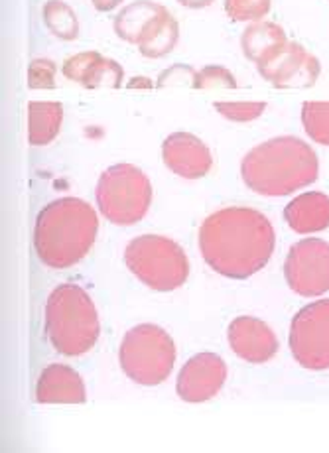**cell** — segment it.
<instances>
[{
	"mask_svg": "<svg viewBox=\"0 0 329 453\" xmlns=\"http://www.w3.org/2000/svg\"><path fill=\"white\" fill-rule=\"evenodd\" d=\"M290 351L300 367L329 369V298L302 308L290 326Z\"/></svg>",
	"mask_w": 329,
	"mask_h": 453,
	"instance_id": "cell-8",
	"label": "cell"
},
{
	"mask_svg": "<svg viewBox=\"0 0 329 453\" xmlns=\"http://www.w3.org/2000/svg\"><path fill=\"white\" fill-rule=\"evenodd\" d=\"M99 231L97 211L83 199L62 197L42 209L34 247L50 268H69L85 258Z\"/></svg>",
	"mask_w": 329,
	"mask_h": 453,
	"instance_id": "cell-3",
	"label": "cell"
},
{
	"mask_svg": "<svg viewBox=\"0 0 329 453\" xmlns=\"http://www.w3.org/2000/svg\"><path fill=\"white\" fill-rule=\"evenodd\" d=\"M229 345L241 359L261 365L279 353V337L263 319L241 316L229 326Z\"/></svg>",
	"mask_w": 329,
	"mask_h": 453,
	"instance_id": "cell-12",
	"label": "cell"
},
{
	"mask_svg": "<svg viewBox=\"0 0 329 453\" xmlns=\"http://www.w3.org/2000/svg\"><path fill=\"white\" fill-rule=\"evenodd\" d=\"M302 127L310 141L329 146V101H306L302 104Z\"/></svg>",
	"mask_w": 329,
	"mask_h": 453,
	"instance_id": "cell-21",
	"label": "cell"
},
{
	"mask_svg": "<svg viewBox=\"0 0 329 453\" xmlns=\"http://www.w3.org/2000/svg\"><path fill=\"white\" fill-rule=\"evenodd\" d=\"M42 14H44L48 30L56 38L64 42H73L80 36V20H77L73 8L64 3V0H48Z\"/></svg>",
	"mask_w": 329,
	"mask_h": 453,
	"instance_id": "cell-20",
	"label": "cell"
},
{
	"mask_svg": "<svg viewBox=\"0 0 329 453\" xmlns=\"http://www.w3.org/2000/svg\"><path fill=\"white\" fill-rule=\"evenodd\" d=\"M258 73L263 75L276 89H310L322 75V64L308 51L302 43L288 40L272 51L264 62L256 65Z\"/></svg>",
	"mask_w": 329,
	"mask_h": 453,
	"instance_id": "cell-10",
	"label": "cell"
},
{
	"mask_svg": "<svg viewBox=\"0 0 329 453\" xmlns=\"http://www.w3.org/2000/svg\"><path fill=\"white\" fill-rule=\"evenodd\" d=\"M215 0H178V4L184 8H192V11H202V8L213 4Z\"/></svg>",
	"mask_w": 329,
	"mask_h": 453,
	"instance_id": "cell-30",
	"label": "cell"
},
{
	"mask_svg": "<svg viewBox=\"0 0 329 453\" xmlns=\"http://www.w3.org/2000/svg\"><path fill=\"white\" fill-rule=\"evenodd\" d=\"M128 89H152L154 83L149 80V77H133L131 81L126 83Z\"/></svg>",
	"mask_w": 329,
	"mask_h": 453,
	"instance_id": "cell-29",
	"label": "cell"
},
{
	"mask_svg": "<svg viewBox=\"0 0 329 453\" xmlns=\"http://www.w3.org/2000/svg\"><path fill=\"white\" fill-rule=\"evenodd\" d=\"M91 3H93L95 8H97V6H101L103 3H107V0H91Z\"/></svg>",
	"mask_w": 329,
	"mask_h": 453,
	"instance_id": "cell-32",
	"label": "cell"
},
{
	"mask_svg": "<svg viewBox=\"0 0 329 453\" xmlns=\"http://www.w3.org/2000/svg\"><path fill=\"white\" fill-rule=\"evenodd\" d=\"M103 58L105 56H101L99 51H81V54H75L69 59H65L62 72L69 81H75L85 87V83L89 81L95 67L99 65Z\"/></svg>",
	"mask_w": 329,
	"mask_h": 453,
	"instance_id": "cell-23",
	"label": "cell"
},
{
	"mask_svg": "<svg viewBox=\"0 0 329 453\" xmlns=\"http://www.w3.org/2000/svg\"><path fill=\"white\" fill-rule=\"evenodd\" d=\"M123 65L115 62V59L103 58L99 65L95 67L89 81L85 83V89H101V87H105V89H119L123 85Z\"/></svg>",
	"mask_w": 329,
	"mask_h": 453,
	"instance_id": "cell-25",
	"label": "cell"
},
{
	"mask_svg": "<svg viewBox=\"0 0 329 453\" xmlns=\"http://www.w3.org/2000/svg\"><path fill=\"white\" fill-rule=\"evenodd\" d=\"M101 215L115 225H134L144 219L152 202V186L133 164H115L101 173L95 188Z\"/></svg>",
	"mask_w": 329,
	"mask_h": 453,
	"instance_id": "cell-7",
	"label": "cell"
},
{
	"mask_svg": "<svg viewBox=\"0 0 329 453\" xmlns=\"http://www.w3.org/2000/svg\"><path fill=\"white\" fill-rule=\"evenodd\" d=\"M195 75H197V72H194V69L189 65H184V64L172 65V67L166 69V72L160 73L158 87H174V85L194 87Z\"/></svg>",
	"mask_w": 329,
	"mask_h": 453,
	"instance_id": "cell-28",
	"label": "cell"
},
{
	"mask_svg": "<svg viewBox=\"0 0 329 453\" xmlns=\"http://www.w3.org/2000/svg\"><path fill=\"white\" fill-rule=\"evenodd\" d=\"M180 40V24L174 16L168 14L156 28L146 36L141 43H138V50L141 54L149 59H160L168 56L170 51H174Z\"/></svg>",
	"mask_w": 329,
	"mask_h": 453,
	"instance_id": "cell-19",
	"label": "cell"
},
{
	"mask_svg": "<svg viewBox=\"0 0 329 453\" xmlns=\"http://www.w3.org/2000/svg\"><path fill=\"white\" fill-rule=\"evenodd\" d=\"M119 359L128 379L142 387H156L174 369L176 345L162 327L142 324L126 331Z\"/></svg>",
	"mask_w": 329,
	"mask_h": 453,
	"instance_id": "cell-6",
	"label": "cell"
},
{
	"mask_svg": "<svg viewBox=\"0 0 329 453\" xmlns=\"http://www.w3.org/2000/svg\"><path fill=\"white\" fill-rule=\"evenodd\" d=\"M194 89H237V81L227 67L223 65H205L195 75Z\"/></svg>",
	"mask_w": 329,
	"mask_h": 453,
	"instance_id": "cell-26",
	"label": "cell"
},
{
	"mask_svg": "<svg viewBox=\"0 0 329 453\" xmlns=\"http://www.w3.org/2000/svg\"><path fill=\"white\" fill-rule=\"evenodd\" d=\"M168 14V8L164 4L152 0H134L115 16L112 28L120 40L138 46Z\"/></svg>",
	"mask_w": 329,
	"mask_h": 453,
	"instance_id": "cell-15",
	"label": "cell"
},
{
	"mask_svg": "<svg viewBox=\"0 0 329 453\" xmlns=\"http://www.w3.org/2000/svg\"><path fill=\"white\" fill-rule=\"evenodd\" d=\"M28 87L30 89H54L56 87V64L51 59L38 58L28 67Z\"/></svg>",
	"mask_w": 329,
	"mask_h": 453,
	"instance_id": "cell-27",
	"label": "cell"
},
{
	"mask_svg": "<svg viewBox=\"0 0 329 453\" xmlns=\"http://www.w3.org/2000/svg\"><path fill=\"white\" fill-rule=\"evenodd\" d=\"M284 219L298 234H314L329 226V196L324 191H304L284 207Z\"/></svg>",
	"mask_w": 329,
	"mask_h": 453,
	"instance_id": "cell-16",
	"label": "cell"
},
{
	"mask_svg": "<svg viewBox=\"0 0 329 453\" xmlns=\"http://www.w3.org/2000/svg\"><path fill=\"white\" fill-rule=\"evenodd\" d=\"M227 379V365L215 353H199L189 359L178 374L176 390L181 400L189 404H199L211 400Z\"/></svg>",
	"mask_w": 329,
	"mask_h": 453,
	"instance_id": "cell-11",
	"label": "cell"
},
{
	"mask_svg": "<svg viewBox=\"0 0 329 453\" xmlns=\"http://www.w3.org/2000/svg\"><path fill=\"white\" fill-rule=\"evenodd\" d=\"M125 263L138 280L158 292L178 290L189 274L184 249L160 234H142L128 242Z\"/></svg>",
	"mask_w": 329,
	"mask_h": 453,
	"instance_id": "cell-5",
	"label": "cell"
},
{
	"mask_svg": "<svg viewBox=\"0 0 329 453\" xmlns=\"http://www.w3.org/2000/svg\"><path fill=\"white\" fill-rule=\"evenodd\" d=\"M215 111L227 120H233V123H250V120H256L266 111V103L264 101H242V103L218 101L215 103Z\"/></svg>",
	"mask_w": 329,
	"mask_h": 453,
	"instance_id": "cell-24",
	"label": "cell"
},
{
	"mask_svg": "<svg viewBox=\"0 0 329 453\" xmlns=\"http://www.w3.org/2000/svg\"><path fill=\"white\" fill-rule=\"evenodd\" d=\"M125 0H107V3H103L101 6H97V11L99 12H111V11H115V8L119 6V4H123Z\"/></svg>",
	"mask_w": 329,
	"mask_h": 453,
	"instance_id": "cell-31",
	"label": "cell"
},
{
	"mask_svg": "<svg viewBox=\"0 0 329 453\" xmlns=\"http://www.w3.org/2000/svg\"><path fill=\"white\" fill-rule=\"evenodd\" d=\"M276 233L266 215L253 207H225L199 229V250L215 273L245 280L271 260Z\"/></svg>",
	"mask_w": 329,
	"mask_h": 453,
	"instance_id": "cell-1",
	"label": "cell"
},
{
	"mask_svg": "<svg viewBox=\"0 0 329 453\" xmlns=\"http://www.w3.org/2000/svg\"><path fill=\"white\" fill-rule=\"evenodd\" d=\"M241 176L258 196L286 197L314 184L319 178V158L302 138L276 136L242 158Z\"/></svg>",
	"mask_w": 329,
	"mask_h": 453,
	"instance_id": "cell-2",
	"label": "cell"
},
{
	"mask_svg": "<svg viewBox=\"0 0 329 453\" xmlns=\"http://www.w3.org/2000/svg\"><path fill=\"white\" fill-rule=\"evenodd\" d=\"M288 288L302 298H319L329 292V242L308 237L294 242L284 263Z\"/></svg>",
	"mask_w": 329,
	"mask_h": 453,
	"instance_id": "cell-9",
	"label": "cell"
},
{
	"mask_svg": "<svg viewBox=\"0 0 329 453\" xmlns=\"http://www.w3.org/2000/svg\"><path fill=\"white\" fill-rule=\"evenodd\" d=\"M64 120L62 103L32 101L28 103V141L32 146H46L59 134Z\"/></svg>",
	"mask_w": 329,
	"mask_h": 453,
	"instance_id": "cell-18",
	"label": "cell"
},
{
	"mask_svg": "<svg viewBox=\"0 0 329 453\" xmlns=\"http://www.w3.org/2000/svg\"><path fill=\"white\" fill-rule=\"evenodd\" d=\"M46 331L50 343L65 357H80L99 342V313L91 296L77 284H62L46 303Z\"/></svg>",
	"mask_w": 329,
	"mask_h": 453,
	"instance_id": "cell-4",
	"label": "cell"
},
{
	"mask_svg": "<svg viewBox=\"0 0 329 453\" xmlns=\"http://www.w3.org/2000/svg\"><path fill=\"white\" fill-rule=\"evenodd\" d=\"M272 0H225V12L233 22H256L271 12Z\"/></svg>",
	"mask_w": 329,
	"mask_h": 453,
	"instance_id": "cell-22",
	"label": "cell"
},
{
	"mask_svg": "<svg viewBox=\"0 0 329 453\" xmlns=\"http://www.w3.org/2000/svg\"><path fill=\"white\" fill-rule=\"evenodd\" d=\"M85 398L83 379L72 367L54 363L42 371L36 385L40 404H83Z\"/></svg>",
	"mask_w": 329,
	"mask_h": 453,
	"instance_id": "cell-14",
	"label": "cell"
},
{
	"mask_svg": "<svg viewBox=\"0 0 329 453\" xmlns=\"http://www.w3.org/2000/svg\"><path fill=\"white\" fill-rule=\"evenodd\" d=\"M286 42H288V36H286L280 24L271 20H256L247 26V30L242 32L241 48L249 62L258 65Z\"/></svg>",
	"mask_w": 329,
	"mask_h": 453,
	"instance_id": "cell-17",
	"label": "cell"
},
{
	"mask_svg": "<svg viewBox=\"0 0 329 453\" xmlns=\"http://www.w3.org/2000/svg\"><path fill=\"white\" fill-rule=\"evenodd\" d=\"M162 158L172 172L186 180L207 176L213 165L210 148L189 133H172L162 144Z\"/></svg>",
	"mask_w": 329,
	"mask_h": 453,
	"instance_id": "cell-13",
	"label": "cell"
}]
</instances>
